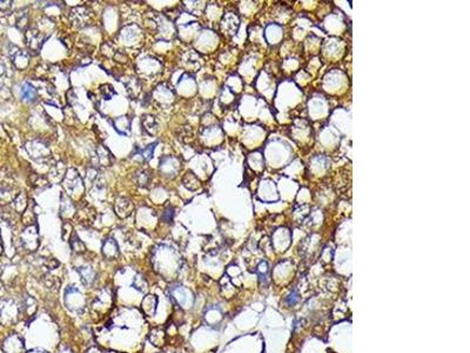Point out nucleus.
I'll return each instance as SVG.
<instances>
[{"label": "nucleus", "mask_w": 470, "mask_h": 353, "mask_svg": "<svg viewBox=\"0 0 470 353\" xmlns=\"http://www.w3.org/2000/svg\"><path fill=\"white\" fill-rule=\"evenodd\" d=\"M2 351L5 353H25V344L16 334H11L4 340Z\"/></svg>", "instance_id": "20e7f679"}, {"label": "nucleus", "mask_w": 470, "mask_h": 353, "mask_svg": "<svg viewBox=\"0 0 470 353\" xmlns=\"http://www.w3.org/2000/svg\"><path fill=\"white\" fill-rule=\"evenodd\" d=\"M28 22V16L27 13H20L19 16H16V26L20 30H24L26 26H27Z\"/></svg>", "instance_id": "b1692460"}, {"label": "nucleus", "mask_w": 470, "mask_h": 353, "mask_svg": "<svg viewBox=\"0 0 470 353\" xmlns=\"http://www.w3.org/2000/svg\"><path fill=\"white\" fill-rule=\"evenodd\" d=\"M15 178L8 168H0V194L9 193L14 188Z\"/></svg>", "instance_id": "39448f33"}, {"label": "nucleus", "mask_w": 470, "mask_h": 353, "mask_svg": "<svg viewBox=\"0 0 470 353\" xmlns=\"http://www.w3.org/2000/svg\"><path fill=\"white\" fill-rule=\"evenodd\" d=\"M19 308L20 314H24V317H33L36 311V302L32 297H26Z\"/></svg>", "instance_id": "f8f14e48"}, {"label": "nucleus", "mask_w": 470, "mask_h": 353, "mask_svg": "<svg viewBox=\"0 0 470 353\" xmlns=\"http://www.w3.org/2000/svg\"><path fill=\"white\" fill-rule=\"evenodd\" d=\"M140 88H141V86H140V82H139V79H136V78H131V80H128V84H127V91L131 93L132 94V92L134 91V92H138L140 91Z\"/></svg>", "instance_id": "393cba45"}, {"label": "nucleus", "mask_w": 470, "mask_h": 353, "mask_svg": "<svg viewBox=\"0 0 470 353\" xmlns=\"http://www.w3.org/2000/svg\"><path fill=\"white\" fill-rule=\"evenodd\" d=\"M25 40L27 48L33 52H38L40 48H41L42 42H44V38L38 30L35 28H28L25 33Z\"/></svg>", "instance_id": "423d86ee"}, {"label": "nucleus", "mask_w": 470, "mask_h": 353, "mask_svg": "<svg viewBox=\"0 0 470 353\" xmlns=\"http://www.w3.org/2000/svg\"><path fill=\"white\" fill-rule=\"evenodd\" d=\"M174 214H175L174 208H173V206H168V208H166L165 211H163L162 220L165 222H168V224H171V222H173V218H174Z\"/></svg>", "instance_id": "5701e85b"}, {"label": "nucleus", "mask_w": 470, "mask_h": 353, "mask_svg": "<svg viewBox=\"0 0 470 353\" xmlns=\"http://www.w3.org/2000/svg\"><path fill=\"white\" fill-rule=\"evenodd\" d=\"M42 278H44L42 279V282H44V285L47 288L52 290L53 288H56L59 286V280L56 279V277H53L51 274H45Z\"/></svg>", "instance_id": "412c9836"}, {"label": "nucleus", "mask_w": 470, "mask_h": 353, "mask_svg": "<svg viewBox=\"0 0 470 353\" xmlns=\"http://www.w3.org/2000/svg\"><path fill=\"white\" fill-rule=\"evenodd\" d=\"M80 277H81V280L84 282V284L86 285H91L93 284V282L95 280V272L94 270L89 266H86V268H81L79 270Z\"/></svg>", "instance_id": "dca6fc26"}, {"label": "nucleus", "mask_w": 470, "mask_h": 353, "mask_svg": "<svg viewBox=\"0 0 470 353\" xmlns=\"http://www.w3.org/2000/svg\"><path fill=\"white\" fill-rule=\"evenodd\" d=\"M2 292H4V285H2V282H0V296L2 294Z\"/></svg>", "instance_id": "cd10ccee"}, {"label": "nucleus", "mask_w": 470, "mask_h": 353, "mask_svg": "<svg viewBox=\"0 0 470 353\" xmlns=\"http://www.w3.org/2000/svg\"><path fill=\"white\" fill-rule=\"evenodd\" d=\"M69 18L73 25L75 26H85L91 20V11L85 6H78L71 10L69 12Z\"/></svg>", "instance_id": "7ed1b4c3"}, {"label": "nucleus", "mask_w": 470, "mask_h": 353, "mask_svg": "<svg viewBox=\"0 0 470 353\" xmlns=\"http://www.w3.org/2000/svg\"><path fill=\"white\" fill-rule=\"evenodd\" d=\"M2 250H4V246H2V242H1V239H0V254L2 253Z\"/></svg>", "instance_id": "c85d7f7f"}, {"label": "nucleus", "mask_w": 470, "mask_h": 353, "mask_svg": "<svg viewBox=\"0 0 470 353\" xmlns=\"http://www.w3.org/2000/svg\"><path fill=\"white\" fill-rule=\"evenodd\" d=\"M133 202L129 200L128 198H118L115 202L114 205V210L115 213L118 214V217L120 218H127L128 216H131V213L133 212Z\"/></svg>", "instance_id": "0eeeda50"}, {"label": "nucleus", "mask_w": 470, "mask_h": 353, "mask_svg": "<svg viewBox=\"0 0 470 353\" xmlns=\"http://www.w3.org/2000/svg\"><path fill=\"white\" fill-rule=\"evenodd\" d=\"M20 316L19 306L11 299L0 300V322L4 325H11Z\"/></svg>", "instance_id": "f257e3e1"}, {"label": "nucleus", "mask_w": 470, "mask_h": 353, "mask_svg": "<svg viewBox=\"0 0 470 353\" xmlns=\"http://www.w3.org/2000/svg\"><path fill=\"white\" fill-rule=\"evenodd\" d=\"M151 179H152L151 173H149L148 171H146V170H140V171L136 172L134 176V180L136 182V185L140 186V188H147V186L149 185V182H151Z\"/></svg>", "instance_id": "4468645a"}, {"label": "nucleus", "mask_w": 470, "mask_h": 353, "mask_svg": "<svg viewBox=\"0 0 470 353\" xmlns=\"http://www.w3.org/2000/svg\"><path fill=\"white\" fill-rule=\"evenodd\" d=\"M11 206L19 216H22V213L25 212V210L27 208V206H28L27 198H26L25 193L24 192L18 193V194L15 196L14 200L11 202Z\"/></svg>", "instance_id": "9d476101"}, {"label": "nucleus", "mask_w": 470, "mask_h": 353, "mask_svg": "<svg viewBox=\"0 0 470 353\" xmlns=\"http://www.w3.org/2000/svg\"><path fill=\"white\" fill-rule=\"evenodd\" d=\"M148 339L153 345L160 348L166 344V342H167V332H166L165 328H159L158 326V328H154L151 330Z\"/></svg>", "instance_id": "6e6552de"}, {"label": "nucleus", "mask_w": 470, "mask_h": 353, "mask_svg": "<svg viewBox=\"0 0 470 353\" xmlns=\"http://www.w3.org/2000/svg\"><path fill=\"white\" fill-rule=\"evenodd\" d=\"M20 96L25 102H33L38 98V92H36L34 86H32L29 82H24L21 90H20Z\"/></svg>", "instance_id": "1a4fd4ad"}, {"label": "nucleus", "mask_w": 470, "mask_h": 353, "mask_svg": "<svg viewBox=\"0 0 470 353\" xmlns=\"http://www.w3.org/2000/svg\"><path fill=\"white\" fill-rule=\"evenodd\" d=\"M98 156H99V162L101 166H108L111 164V153L102 146L98 148Z\"/></svg>", "instance_id": "6ab92c4d"}, {"label": "nucleus", "mask_w": 470, "mask_h": 353, "mask_svg": "<svg viewBox=\"0 0 470 353\" xmlns=\"http://www.w3.org/2000/svg\"><path fill=\"white\" fill-rule=\"evenodd\" d=\"M183 185L189 190H196L200 188V182L198 180V178L193 174L192 172H187L183 176Z\"/></svg>", "instance_id": "a211bd4d"}, {"label": "nucleus", "mask_w": 470, "mask_h": 353, "mask_svg": "<svg viewBox=\"0 0 470 353\" xmlns=\"http://www.w3.org/2000/svg\"><path fill=\"white\" fill-rule=\"evenodd\" d=\"M20 244L26 251L33 252L39 246V234L34 225L27 226L20 234Z\"/></svg>", "instance_id": "f03ea898"}, {"label": "nucleus", "mask_w": 470, "mask_h": 353, "mask_svg": "<svg viewBox=\"0 0 470 353\" xmlns=\"http://www.w3.org/2000/svg\"><path fill=\"white\" fill-rule=\"evenodd\" d=\"M102 253L108 259H115L119 256V248L118 244L113 240V239H107L105 242L104 246H102Z\"/></svg>", "instance_id": "ddd939ff"}, {"label": "nucleus", "mask_w": 470, "mask_h": 353, "mask_svg": "<svg viewBox=\"0 0 470 353\" xmlns=\"http://www.w3.org/2000/svg\"><path fill=\"white\" fill-rule=\"evenodd\" d=\"M154 148H155V144H152V145H149L147 146V148H146L145 150H140V156H142V158L145 159V160H149V159L152 158V154H153V151H154Z\"/></svg>", "instance_id": "a878e982"}, {"label": "nucleus", "mask_w": 470, "mask_h": 353, "mask_svg": "<svg viewBox=\"0 0 470 353\" xmlns=\"http://www.w3.org/2000/svg\"><path fill=\"white\" fill-rule=\"evenodd\" d=\"M156 305H158V298H156L155 296L148 294V296H146V297L144 298V300H142L141 308L142 310H144V312L146 313V314L153 317L156 312Z\"/></svg>", "instance_id": "9b49d317"}, {"label": "nucleus", "mask_w": 470, "mask_h": 353, "mask_svg": "<svg viewBox=\"0 0 470 353\" xmlns=\"http://www.w3.org/2000/svg\"><path fill=\"white\" fill-rule=\"evenodd\" d=\"M71 248L75 253H82V252H85V250H86L84 242L80 240L76 236H74V238L71 239Z\"/></svg>", "instance_id": "4be33fe9"}, {"label": "nucleus", "mask_w": 470, "mask_h": 353, "mask_svg": "<svg viewBox=\"0 0 470 353\" xmlns=\"http://www.w3.org/2000/svg\"><path fill=\"white\" fill-rule=\"evenodd\" d=\"M134 284L138 285V288H139V291H141V292H144L146 288H147V282H146L141 276H136Z\"/></svg>", "instance_id": "bb28decb"}, {"label": "nucleus", "mask_w": 470, "mask_h": 353, "mask_svg": "<svg viewBox=\"0 0 470 353\" xmlns=\"http://www.w3.org/2000/svg\"><path fill=\"white\" fill-rule=\"evenodd\" d=\"M142 126L147 131L149 134H154L158 131V122L153 116H145L142 119Z\"/></svg>", "instance_id": "f3484780"}, {"label": "nucleus", "mask_w": 470, "mask_h": 353, "mask_svg": "<svg viewBox=\"0 0 470 353\" xmlns=\"http://www.w3.org/2000/svg\"><path fill=\"white\" fill-rule=\"evenodd\" d=\"M76 218H78L79 222H81V224H92L95 218V213L89 208H84L76 213Z\"/></svg>", "instance_id": "2eb2a0df"}, {"label": "nucleus", "mask_w": 470, "mask_h": 353, "mask_svg": "<svg viewBox=\"0 0 470 353\" xmlns=\"http://www.w3.org/2000/svg\"><path fill=\"white\" fill-rule=\"evenodd\" d=\"M99 90H100V94H101V96L105 99V100H109V99H112L113 96H115L114 88L108 84L101 85Z\"/></svg>", "instance_id": "aec40b11"}]
</instances>
